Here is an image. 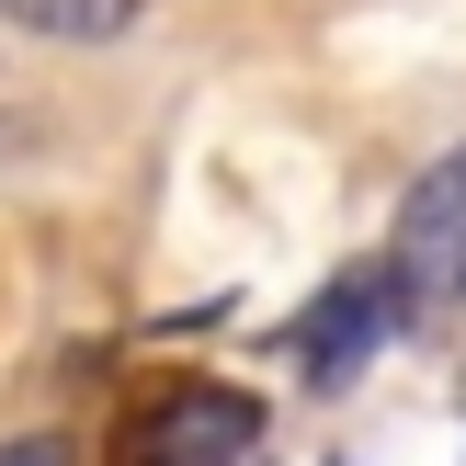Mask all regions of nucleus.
<instances>
[{
    "label": "nucleus",
    "instance_id": "1",
    "mask_svg": "<svg viewBox=\"0 0 466 466\" xmlns=\"http://www.w3.org/2000/svg\"><path fill=\"white\" fill-rule=\"evenodd\" d=\"M399 308H410V285H399V262H364V273H341V285L319 296L308 319H296V364H308L319 387H341V376H364V364L387 353V330H399Z\"/></svg>",
    "mask_w": 466,
    "mask_h": 466
},
{
    "label": "nucleus",
    "instance_id": "3",
    "mask_svg": "<svg viewBox=\"0 0 466 466\" xmlns=\"http://www.w3.org/2000/svg\"><path fill=\"white\" fill-rule=\"evenodd\" d=\"M250 432H262V410L239 399V387H171L159 410H137V466H228L250 455Z\"/></svg>",
    "mask_w": 466,
    "mask_h": 466
},
{
    "label": "nucleus",
    "instance_id": "4",
    "mask_svg": "<svg viewBox=\"0 0 466 466\" xmlns=\"http://www.w3.org/2000/svg\"><path fill=\"white\" fill-rule=\"evenodd\" d=\"M0 12L35 23V35H57V46H103V35L137 23V0H0Z\"/></svg>",
    "mask_w": 466,
    "mask_h": 466
},
{
    "label": "nucleus",
    "instance_id": "2",
    "mask_svg": "<svg viewBox=\"0 0 466 466\" xmlns=\"http://www.w3.org/2000/svg\"><path fill=\"white\" fill-rule=\"evenodd\" d=\"M387 262H399L410 296H466V148L410 182L399 228H387Z\"/></svg>",
    "mask_w": 466,
    "mask_h": 466
}]
</instances>
